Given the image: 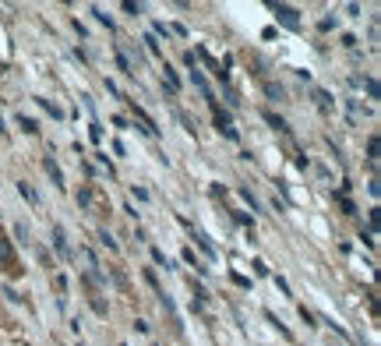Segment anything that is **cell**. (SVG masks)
<instances>
[{
    "label": "cell",
    "mask_w": 381,
    "mask_h": 346,
    "mask_svg": "<svg viewBox=\"0 0 381 346\" xmlns=\"http://www.w3.org/2000/svg\"><path fill=\"white\" fill-rule=\"evenodd\" d=\"M0 265H14V251L7 244V237H0Z\"/></svg>",
    "instance_id": "obj_1"
},
{
    "label": "cell",
    "mask_w": 381,
    "mask_h": 346,
    "mask_svg": "<svg viewBox=\"0 0 381 346\" xmlns=\"http://www.w3.org/2000/svg\"><path fill=\"white\" fill-rule=\"evenodd\" d=\"M276 14H279V18H282V21H286L289 28H297V25H300V21H297V11H293V7H276Z\"/></svg>",
    "instance_id": "obj_2"
},
{
    "label": "cell",
    "mask_w": 381,
    "mask_h": 346,
    "mask_svg": "<svg viewBox=\"0 0 381 346\" xmlns=\"http://www.w3.org/2000/svg\"><path fill=\"white\" fill-rule=\"evenodd\" d=\"M46 173L53 177V184H57V187H64V173H60V166H57L53 159H46Z\"/></svg>",
    "instance_id": "obj_3"
},
{
    "label": "cell",
    "mask_w": 381,
    "mask_h": 346,
    "mask_svg": "<svg viewBox=\"0 0 381 346\" xmlns=\"http://www.w3.org/2000/svg\"><path fill=\"white\" fill-rule=\"evenodd\" d=\"M53 244H57L60 254H71V251H67V240H64V230H60V226H53Z\"/></svg>",
    "instance_id": "obj_4"
},
{
    "label": "cell",
    "mask_w": 381,
    "mask_h": 346,
    "mask_svg": "<svg viewBox=\"0 0 381 346\" xmlns=\"http://www.w3.org/2000/svg\"><path fill=\"white\" fill-rule=\"evenodd\" d=\"M265 92H268L272 99H286V88H282V85H276V81H268V85H265Z\"/></svg>",
    "instance_id": "obj_5"
},
{
    "label": "cell",
    "mask_w": 381,
    "mask_h": 346,
    "mask_svg": "<svg viewBox=\"0 0 381 346\" xmlns=\"http://www.w3.org/2000/svg\"><path fill=\"white\" fill-rule=\"evenodd\" d=\"M18 194H21V198H28V202H32V205L39 202V194H36L32 187H28V184H18Z\"/></svg>",
    "instance_id": "obj_6"
},
{
    "label": "cell",
    "mask_w": 381,
    "mask_h": 346,
    "mask_svg": "<svg viewBox=\"0 0 381 346\" xmlns=\"http://www.w3.org/2000/svg\"><path fill=\"white\" fill-rule=\"evenodd\" d=\"M18 124H21V127H25L28 134H36V131H39V127H36V120H32V117H25V113L18 117Z\"/></svg>",
    "instance_id": "obj_7"
},
{
    "label": "cell",
    "mask_w": 381,
    "mask_h": 346,
    "mask_svg": "<svg viewBox=\"0 0 381 346\" xmlns=\"http://www.w3.org/2000/svg\"><path fill=\"white\" fill-rule=\"evenodd\" d=\"M265 120H268V124L276 127V131H286V120H282V117H276V113H265Z\"/></svg>",
    "instance_id": "obj_8"
},
{
    "label": "cell",
    "mask_w": 381,
    "mask_h": 346,
    "mask_svg": "<svg viewBox=\"0 0 381 346\" xmlns=\"http://www.w3.org/2000/svg\"><path fill=\"white\" fill-rule=\"evenodd\" d=\"M78 205H81V208L92 205V194H88V187H81V191H78Z\"/></svg>",
    "instance_id": "obj_9"
},
{
    "label": "cell",
    "mask_w": 381,
    "mask_h": 346,
    "mask_svg": "<svg viewBox=\"0 0 381 346\" xmlns=\"http://www.w3.org/2000/svg\"><path fill=\"white\" fill-rule=\"evenodd\" d=\"M99 240H102V244H106V247H110V251H117V240H113V237H110V233H106V230H102V233H99Z\"/></svg>",
    "instance_id": "obj_10"
},
{
    "label": "cell",
    "mask_w": 381,
    "mask_h": 346,
    "mask_svg": "<svg viewBox=\"0 0 381 346\" xmlns=\"http://www.w3.org/2000/svg\"><path fill=\"white\" fill-rule=\"evenodd\" d=\"M92 14H96V18H99V21H102V25H110V28H113V18H110V14H102V11H99V7H92Z\"/></svg>",
    "instance_id": "obj_11"
},
{
    "label": "cell",
    "mask_w": 381,
    "mask_h": 346,
    "mask_svg": "<svg viewBox=\"0 0 381 346\" xmlns=\"http://www.w3.org/2000/svg\"><path fill=\"white\" fill-rule=\"evenodd\" d=\"M152 258H156V262H159V265H166V268H170V262H166V254H162V251H159V247H156V251H152Z\"/></svg>",
    "instance_id": "obj_12"
},
{
    "label": "cell",
    "mask_w": 381,
    "mask_h": 346,
    "mask_svg": "<svg viewBox=\"0 0 381 346\" xmlns=\"http://www.w3.org/2000/svg\"><path fill=\"white\" fill-rule=\"evenodd\" d=\"M367 152H371V159H378V138H371V142H367Z\"/></svg>",
    "instance_id": "obj_13"
}]
</instances>
